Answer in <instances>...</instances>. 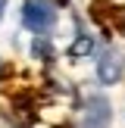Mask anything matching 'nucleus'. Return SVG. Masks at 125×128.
Returning a JSON list of instances; mask_svg holds the SVG:
<instances>
[{
  "mask_svg": "<svg viewBox=\"0 0 125 128\" xmlns=\"http://www.w3.org/2000/svg\"><path fill=\"white\" fill-rule=\"evenodd\" d=\"M56 6L50 3V0H25V6H22V25L28 31H34V34H44V31H50L53 28V22H56Z\"/></svg>",
  "mask_w": 125,
  "mask_h": 128,
  "instance_id": "f257e3e1",
  "label": "nucleus"
},
{
  "mask_svg": "<svg viewBox=\"0 0 125 128\" xmlns=\"http://www.w3.org/2000/svg\"><path fill=\"white\" fill-rule=\"evenodd\" d=\"M112 122V106L103 94H91L81 110V128H110Z\"/></svg>",
  "mask_w": 125,
  "mask_h": 128,
  "instance_id": "f03ea898",
  "label": "nucleus"
},
{
  "mask_svg": "<svg viewBox=\"0 0 125 128\" xmlns=\"http://www.w3.org/2000/svg\"><path fill=\"white\" fill-rule=\"evenodd\" d=\"M122 75H125V56L119 53L116 47L103 50L100 60H97V78H100V84H119Z\"/></svg>",
  "mask_w": 125,
  "mask_h": 128,
  "instance_id": "7ed1b4c3",
  "label": "nucleus"
},
{
  "mask_svg": "<svg viewBox=\"0 0 125 128\" xmlns=\"http://www.w3.org/2000/svg\"><path fill=\"white\" fill-rule=\"evenodd\" d=\"M91 50H94V41H91L88 34H78V41L69 47V56H88Z\"/></svg>",
  "mask_w": 125,
  "mask_h": 128,
  "instance_id": "20e7f679",
  "label": "nucleus"
},
{
  "mask_svg": "<svg viewBox=\"0 0 125 128\" xmlns=\"http://www.w3.org/2000/svg\"><path fill=\"white\" fill-rule=\"evenodd\" d=\"M3 12H6V0H0V19H3Z\"/></svg>",
  "mask_w": 125,
  "mask_h": 128,
  "instance_id": "39448f33",
  "label": "nucleus"
}]
</instances>
